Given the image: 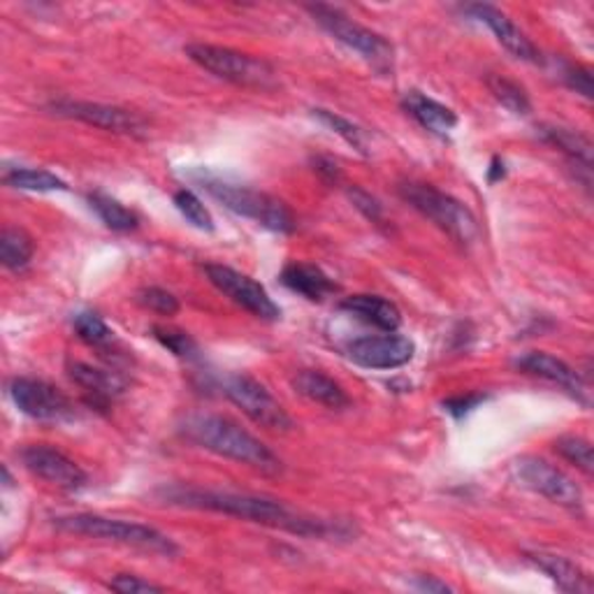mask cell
Here are the masks:
<instances>
[{"mask_svg": "<svg viewBox=\"0 0 594 594\" xmlns=\"http://www.w3.org/2000/svg\"><path fill=\"white\" fill-rule=\"evenodd\" d=\"M3 181L19 191H35V194H52V191H67V184L46 170L38 168H10L3 175Z\"/></svg>", "mask_w": 594, "mask_h": 594, "instance_id": "obj_26", "label": "cell"}, {"mask_svg": "<svg viewBox=\"0 0 594 594\" xmlns=\"http://www.w3.org/2000/svg\"><path fill=\"white\" fill-rule=\"evenodd\" d=\"M481 402H486V395H458V397H450L444 402V409L456 416V418H465L467 414H471L473 409L479 407Z\"/></svg>", "mask_w": 594, "mask_h": 594, "instance_id": "obj_37", "label": "cell"}, {"mask_svg": "<svg viewBox=\"0 0 594 594\" xmlns=\"http://www.w3.org/2000/svg\"><path fill=\"white\" fill-rule=\"evenodd\" d=\"M175 207L179 209L181 217L196 226L198 230H205V232H211L213 230V219L209 209L205 207V202L194 194L188 191V188H181V191L175 194Z\"/></svg>", "mask_w": 594, "mask_h": 594, "instance_id": "obj_30", "label": "cell"}, {"mask_svg": "<svg viewBox=\"0 0 594 594\" xmlns=\"http://www.w3.org/2000/svg\"><path fill=\"white\" fill-rule=\"evenodd\" d=\"M181 435L191 444L209 450L213 456L235 460L263 473L281 471V460L277 458L274 450L258 437H253L251 433H247L242 425H237L226 416L217 414L188 416L181 423Z\"/></svg>", "mask_w": 594, "mask_h": 594, "instance_id": "obj_2", "label": "cell"}, {"mask_svg": "<svg viewBox=\"0 0 594 594\" xmlns=\"http://www.w3.org/2000/svg\"><path fill=\"white\" fill-rule=\"evenodd\" d=\"M88 207L98 213V219L114 232H133L139 228V217L122 205L118 200L105 196V194H88Z\"/></svg>", "mask_w": 594, "mask_h": 594, "instance_id": "obj_25", "label": "cell"}, {"mask_svg": "<svg viewBox=\"0 0 594 594\" xmlns=\"http://www.w3.org/2000/svg\"><path fill=\"white\" fill-rule=\"evenodd\" d=\"M306 12L314 17V21L327 35H332L337 42L348 46L351 52L365 59L372 67L382 70V73L393 67V44L384 35H378L372 29L363 27V23L353 21L337 8L316 3V6H306Z\"/></svg>", "mask_w": 594, "mask_h": 594, "instance_id": "obj_7", "label": "cell"}, {"mask_svg": "<svg viewBox=\"0 0 594 594\" xmlns=\"http://www.w3.org/2000/svg\"><path fill=\"white\" fill-rule=\"evenodd\" d=\"M553 448L569 465H574L579 471L585 473V477H592L594 460H592V446L587 439L576 435H564L553 441Z\"/></svg>", "mask_w": 594, "mask_h": 594, "instance_id": "obj_29", "label": "cell"}, {"mask_svg": "<svg viewBox=\"0 0 594 594\" xmlns=\"http://www.w3.org/2000/svg\"><path fill=\"white\" fill-rule=\"evenodd\" d=\"M414 587L418 592H454V587L446 585L444 581H437L435 576H416Z\"/></svg>", "mask_w": 594, "mask_h": 594, "instance_id": "obj_39", "label": "cell"}, {"mask_svg": "<svg viewBox=\"0 0 594 594\" xmlns=\"http://www.w3.org/2000/svg\"><path fill=\"white\" fill-rule=\"evenodd\" d=\"M564 82H566L569 88H574L576 93H581L583 98H592V73H590V67L566 65Z\"/></svg>", "mask_w": 594, "mask_h": 594, "instance_id": "obj_36", "label": "cell"}, {"mask_svg": "<svg viewBox=\"0 0 594 594\" xmlns=\"http://www.w3.org/2000/svg\"><path fill=\"white\" fill-rule=\"evenodd\" d=\"M507 170H504V160L502 158H492V165H490V170H488V181L494 184L499 179H504Z\"/></svg>", "mask_w": 594, "mask_h": 594, "instance_id": "obj_40", "label": "cell"}, {"mask_svg": "<svg viewBox=\"0 0 594 594\" xmlns=\"http://www.w3.org/2000/svg\"><path fill=\"white\" fill-rule=\"evenodd\" d=\"M75 325V332L77 337L93 346V348H101V351H107L110 346H114V332L110 330V325L93 312H82L75 316L73 321Z\"/></svg>", "mask_w": 594, "mask_h": 594, "instance_id": "obj_28", "label": "cell"}, {"mask_svg": "<svg viewBox=\"0 0 594 594\" xmlns=\"http://www.w3.org/2000/svg\"><path fill=\"white\" fill-rule=\"evenodd\" d=\"M14 407L35 420H50L61 423L75 416L73 402L67 399L65 393H61L56 386L40 382V378L17 376L8 386Z\"/></svg>", "mask_w": 594, "mask_h": 594, "instance_id": "obj_12", "label": "cell"}, {"mask_svg": "<svg viewBox=\"0 0 594 594\" xmlns=\"http://www.w3.org/2000/svg\"><path fill=\"white\" fill-rule=\"evenodd\" d=\"M348 358L365 369H397L409 365L416 355V344L395 332L353 340L346 346Z\"/></svg>", "mask_w": 594, "mask_h": 594, "instance_id": "obj_14", "label": "cell"}, {"mask_svg": "<svg viewBox=\"0 0 594 594\" xmlns=\"http://www.w3.org/2000/svg\"><path fill=\"white\" fill-rule=\"evenodd\" d=\"M50 112L114 135H128L137 139L149 135V122L145 116L118 105L88 103V101H54L50 105Z\"/></svg>", "mask_w": 594, "mask_h": 594, "instance_id": "obj_10", "label": "cell"}, {"mask_svg": "<svg viewBox=\"0 0 594 594\" xmlns=\"http://www.w3.org/2000/svg\"><path fill=\"white\" fill-rule=\"evenodd\" d=\"M158 494L165 504L235 515V518L256 522V525L291 532L304 539H327L332 534L335 536L340 534V530L335 525H330V522L298 513L270 497L228 492V490H202V488H188V486L163 488Z\"/></svg>", "mask_w": 594, "mask_h": 594, "instance_id": "obj_1", "label": "cell"}, {"mask_svg": "<svg viewBox=\"0 0 594 594\" xmlns=\"http://www.w3.org/2000/svg\"><path fill=\"white\" fill-rule=\"evenodd\" d=\"M154 337L156 342H160V346L179 355V358H196L198 346L191 337L186 335V332L175 330V327H154Z\"/></svg>", "mask_w": 594, "mask_h": 594, "instance_id": "obj_33", "label": "cell"}, {"mask_svg": "<svg viewBox=\"0 0 594 594\" xmlns=\"http://www.w3.org/2000/svg\"><path fill=\"white\" fill-rule=\"evenodd\" d=\"M402 107L411 118H416L425 131H430L435 135L444 137L458 126V114L454 110L441 105L430 96H425L420 91H409L407 96L402 98Z\"/></svg>", "mask_w": 594, "mask_h": 594, "instance_id": "obj_20", "label": "cell"}, {"mask_svg": "<svg viewBox=\"0 0 594 594\" xmlns=\"http://www.w3.org/2000/svg\"><path fill=\"white\" fill-rule=\"evenodd\" d=\"M293 388L309 402H316L321 404V407L332 409V411H344L351 407V397L335 382V378H330L327 374L316 372V369L298 372L293 376Z\"/></svg>", "mask_w": 594, "mask_h": 594, "instance_id": "obj_19", "label": "cell"}, {"mask_svg": "<svg viewBox=\"0 0 594 594\" xmlns=\"http://www.w3.org/2000/svg\"><path fill=\"white\" fill-rule=\"evenodd\" d=\"M137 302L142 306H147L149 312L154 314H160V316H175L179 312V300L170 293L165 291L160 286H149V289H142L137 293Z\"/></svg>", "mask_w": 594, "mask_h": 594, "instance_id": "obj_32", "label": "cell"}, {"mask_svg": "<svg viewBox=\"0 0 594 594\" xmlns=\"http://www.w3.org/2000/svg\"><path fill=\"white\" fill-rule=\"evenodd\" d=\"M198 181L213 200L221 202L226 209L237 213V217L251 219L258 226H263L272 232H281V235L293 232L298 226L293 211L286 205L268 194L256 191V188L232 184V181L213 177L209 173L200 175Z\"/></svg>", "mask_w": 594, "mask_h": 594, "instance_id": "obj_4", "label": "cell"}, {"mask_svg": "<svg viewBox=\"0 0 594 594\" xmlns=\"http://www.w3.org/2000/svg\"><path fill=\"white\" fill-rule=\"evenodd\" d=\"M314 116L319 118L321 124H325L332 133H337L346 145H351L353 149H358L361 154H367V145H365V137H363V131L358 126H353L348 118L330 112V110H314Z\"/></svg>", "mask_w": 594, "mask_h": 594, "instance_id": "obj_31", "label": "cell"}, {"mask_svg": "<svg viewBox=\"0 0 594 594\" xmlns=\"http://www.w3.org/2000/svg\"><path fill=\"white\" fill-rule=\"evenodd\" d=\"M314 170L323 177V181L327 184H337L342 179V173H340V165L335 160H330V158H314Z\"/></svg>", "mask_w": 594, "mask_h": 594, "instance_id": "obj_38", "label": "cell"}, {"mask_svg": "<svg viewBox=\"0 0 594 594\" xmlns=\"http://www.w3.org/2000/svg\"><path fill=\"white\" fill-rule=\"evenodd\" d=\"M539 135L543 142H549L551 147L560 149L564 156H569L574 165L590 175L592 170V142L587 135L564 128V126H541Z\"/></svg>", "mask_w": 594, "mask_h": 594, "instance_id": "obj_23", "label": "cell"}, {"mask_svg": "<svg viewBox=\"0 0 594 594\" xmlns=\"http://www.w3.org/2000/svg\"><path fill=\"white\" fill-rule=\"evenodd\" d=\"M186 56L194 63H198L207 73L219 77L223 82L247 86V88H272L277 86V73L274 67L251 54L230 50V46L219 44H186Z\"/></svg>", "mask_w": 594, "mask_h": 594, "instance_id": "obj_6", "label": "cell"}, {"mask_svg": "<svg viewBox=\"0 0 594 594\" xmlns=\"http://www.w3.org/2000/svg\"><path fill=\"white\" fill-rule=\"evenodd\" d=\"M205 274L211 281V286L221 291L226 298H230L237 306H242L244 312L260 321H279L281 309L279 304L270 298V293L260 286V283L242 272H237L228 265H217L209 263L205 265Z\"/></svg>", "mask_w": 594, "mask_h": 594, "instance_id": "obj_11", "label": "cell"}, {"mask_svg": "<svg viewBox=\"0 0 594 594\" xmlns=\"http://www.w3.org/2000/svg\"><path fill=\"white\" fill-rule=\"evenodd\" d=\"M399 196L407 200L425 219H430L439 230L454 237L458 244H473L479 240L481 228L473 211L458 198L439 191L433 184L407 181L399 186Z\"/></svg>", "mask_w": 594, "mask_h": 594, "instance_id": "obj_5", "label": "cell"}, {"mask_svg": "<svg viewBox=\"0 0 594 594\" xmlns=\"http://www.w3.org/2000/svg\"><path fill=\"white\" fill-rule=\"evenodd\" d=\"M223 393L237 409H242L244 416H249L256 425L265 427V430L289 433L295 427L293 418L281 407L279 399H274V395L251 376H228L223 382Z\"/></svg>", "mask_w": 594, "mask_h": 594, "instance_id": "obj_9", "label": "cell"}, {"mask_svg": "<svg viewBox=\"0 0 594 594\" xmlns=\"http://www.w3.org/2000/svg\"><path fill=\"white\" fill-rule=\"evenodd\" d=\"M54 525L67 534L133 545V549L152 551L160 555H175L179 551L177 543L168 534L158 532L156 528L142 525V522H128V520L96 515V513H75V515L56 518Z\"/></svg>", "mask_w": 594, "mask_h": 594, "instance_id": "obj_3", "label": "cell"}, {"mask_svg": "<svg viewBox=\"0 0 594 594\" xmlns=\"http://www.w3.org/2000/svg\"><path fill=\"white\" fill-rule=\"evenodd\" d=\"M281 283L289 291L312 302H321L327 295L337 293V283L332 281L319 265L312 263H289L281 272Z\"/></svg>", "mask_w": 594, "mask_h": 594, "instance_id": "obj_21", "label": "cell"}, {"mask_svg": "<svg viewBox=\"0 0 594 594\" xmlns=\"http://www.w3.org/2000/svg\"><path fill=\"white\" fill-rule=\"evenodd\" d=\"M342 309L358 321L384 332H397L402 325L399 309L390 300L378 295H351L342 302Z\"/></svg>", "mask_w": 594, "mask_h": 594, "instance_id": "obj_22", "label": "cell"}, {"mask_svg": "<svg viewBox=\"0 0 594 594\" xmlns=\"http://www.w3.org/2000/svg\"><path fill=\"white\" fill-rule=\"evenodd\" d=\"M488 88L492 96L502 103L509 112L513 114H530L532 112V101L528 96V91L522 88L518 82L504 77V75H490L488 77Z\"/></svg>", "mask_w": 594, "mask_h": 594, "instance_id": "obj_27", "label": "cell"}, {"mask_svg": "<svg viewBox=\"0 0 594 594\" xmlns=\"http://www.w3.org/2000/svg\"><path fill=\"white\" fill-rule=\"evenodd\" d=\"M511 477L518 486L545 497L553 504L574 511L583 507L581 486L549 460L536 456H520L511 462Z\"/></svg>", "mask_w": 594, "mask_h": 594, "instance_id": "obj_8", "label": "cell"}, {"mask_svg": "<svg viewBox=\"0 0 594 594\" xmlns=\"http://www.w3.org/2000/svg\"><path fill=\"white\" fill-rule=\"evenodd\" d=\"M110 590L118 592V594H137V592H163L165 587L154 583V581H147L142 576H135V574H118L114 576L110 583H107Z\"/></svg>", "mask_w": 594, "mask_h": 594, "instance_id": "obj_35", "label": "cell"}, {"mask_svg": "<svg viewBox=\"0 0 594 594\" xmlns=\"http://www.w3.org/2000/svg\"><path fill=\"white\" fill-rule=\"evenodd\" d=\"M19 458L33 477L56 486L63 492H80L88 483L86 471L73 458H67L63 450L50 444L23 446Z\"/></svg>", "mask_w": 594, "mask_h": 594, "instance_id": "obj_13", "label": "cell"}, {"mask_svg": "<svg viewBox=\"0 0 594 594\" xmlns=\"http://www.w3.org/2000/svg\"><path fill=\"white\" fill-rule=\"evenodd\" d=\"M35 253V244L33 237L23 230V228H14L8 226L0 235V260H3V265L12 272H19L31 263V258Z\"/></svg>", "mask_w": 594, "mask_h": 594, "instance_id": "obj_24", "label": "cell"}, {"mask_svg": "<svg viewBox=\"0 0 594 594\" xmlns=\"http://www.w3.org/2000/svg\"><path fill=\"white\" fill-rule=\"evenodd\" d=\"M70 382L82 388L86 404L96 411H107L112 402L126 390V378L114 369H101L88 363H70L67 365Z\"/></svg>", "mask_w": 594, "mask_h": 594, "instance_id": "obj_15", "label": "cell"}, {"mask_svg": "<svg viewBox=\"0 0 594 594\" xmlns=\"http://www.w3.org/2000/svg\"><path fill=\"white\" fill-rule=\"evenodd\" d=\"M515 367L525 374L543 378V382H551V384L564 388L566 393H572L576 399L585 402V384H583L581 374L572 365H566L564 361L555 358V355H551V353L530 351L525 355H520V358L515 361Z\"/></svg>", "mask_w": 594, "mask_h": 594, "instance_id": "obj_17", "label": "cell"}, {"mask_svg": "<svg viewBox=\"0 0 594 594\" xmlns=\"http://www.w3.org/2000/svg\"><path fill=\"white\" fill-rule=\"evenodd\" d=\"M465 12L473 21L486 23V27L492 31V35L497 38V42L502 44L504 50H509L515 59L530 61V63H539L541 61V54H539V50L534 46V42L525 33H522L502 10H497L492 6L477 3V6H467Z\"/></svg>", "mask_w": 594, "mask_h": 594, "instance_id": "obj_16", "label": "cell"}, {"mask_svg": "<svg viewBox=\"0 0 594 594\" xmlns=\"http://www.w3.org/2000/svg\"><path fill=\"white\" fill-rule=\"evenodd\" d=\"M348 198H351L353 207L358 209L367 221H372L374 226H384L386 223L384 205L378 202L374 196H369L367 191H363L361 186H348Z\"/></svg>", "mask_w": 594, "mask_h": 594, "instance_id": "obj_34", "label": "cell"}, {"mask_svg": "<svg viewBox=\"0 0 594 594\" xmlns=\"http://www.w3.org/2000/svg\"><path fill=\"white\" fill-rule=\"evenodd\" d=\"M525 560L536 566L539 572L549 576L562 592L572 594H587L592 592V581L583 572V569L564 555L557 553H545V551H530L525 553Z\"/></svg>", "mask_w": 594, "mask_h": 594, "instance_id": "obj_18", "label": "cell"}]
</instances>
